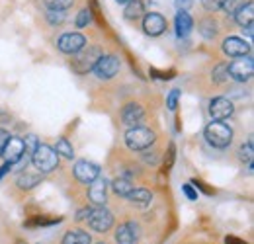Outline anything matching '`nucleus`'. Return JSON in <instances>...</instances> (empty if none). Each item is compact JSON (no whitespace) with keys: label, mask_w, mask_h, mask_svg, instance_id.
<instances>
[{"label":"nucleus","mask_w":254,"mask_h":244,"mask_svg":"<svg viewBox=\"0 0 254 244\" xmlns=\"http://www.w3.org/2000/svg\"><path fill=\"white\" fill-rule=\"evenodd\" d=\"M24 154H26L24 141H22V139H16V137H10L8 143H6V147H4V153H2V156L6 158V162L14 164V162H18Z\"/></svg>","instance_id":"12"},{"label":"nucleus","mask_w":254,"mask_h":244,"mask_svg":"<svg viewBox=\"0 0 254 244\" xmlns=\"http://www.w3.org/2000/svg\"><path fill=\"white\" fill-rule=\"evenodd\" d=\"M74 178L82 183L94 182L96 178H100V166L90 160H80L74 166Z\"/></svg>","instance_id":"10"},{"label":"nucleus","mask_w":254,"mask_h":244,"mask_svg":"<svg viewBox=\"0 0 254 244\" xmlns=\"http://www.w3.org/2000/svg\"><path fill=\"white\" fill-rule=\"evenodd\" d=\"M10 170H12V164H10V162H6V164L0 168V178H4V176H6V172H10Z\"/></svg>","instance_id":"42"},{"label":"nucleus","mask_w":254,"mask_h":244,"mask_svg":"<svg viewBox=\"0 0 254 244\" xmlns=\"http://www.w3.org/2000/svg\"><path fill=\"white\" fill-rule=\"evenodd\" d=\"M191 0H176V8L178 10H184V12H188V8H191Z\"/></svg>","instance_id":"38"},{"label":"nucleus","mask_w":254,"mask_h":244,"mask_svg":"<svg viewBox=\"0 0 254 244\" xmlns=\"http://www.w3.org/2000/svg\"><path fill=\"white\" fill-rule=\"evenodd\" d=\"M253 141H249V143H247V147H245V145H243V149H241V158H243V160H247V162H249V164H253Z\"/></svg>","instance_id":"31"},{"label":"nucleus","mask_w":254,"mask_h":244,"mask_svg":"<svg viewBox=\"0 0 254 244\" xmlns=\"http://www.w3.org/2000/svg\"><path fill=\"white\" fill-rule=\"evenodd\" d=\"M88 199L94 205H104L108 199V182L104 178H96L94 182H90V189H88Z\"/></svg>","instance_id":"13"},{"label":"nucleus","mask_w":254,"mask_h":244,"mask_svg":"<svg viewBox=\"0 0 254 244\" xmlns=\"http://www.w3.org/2000/svg\"><path fill=\"white\" fill-rule=\"evenodd\" d=\"M145 160H147V162H151V164H153V162H157V154H145Z\"/></svg>","instance_id":"43"},{"label":"nucleus","mask_w":254,"mask_h":244,"mask_svg":"<svg viewBox=\"0 0 254 244\" xmlns=\"http://www.w3.org/2000/svg\"><path fill=\"white\" fill-rule=\"evenodd\" d=\"M225 244H247V243H245V241H241V239H237V237H233V235H231V237H227V239H225Z\"/></svg>","instance_id":"41"},{"label":"nucleus","mask_w":254,"mask_h":244,"mask_svg":"<svg viewBox=\"0 0 254 244\" xmlns=\"http://www.w3.org/2000/svg\"><path fill=\"white\" fill-rule=\"evenodd\" d=\"M143 14H145V2L143 0H127L126 10H124V16L127 20H137Z\"/></svg>","instance_id":"19"},{"label":"nucleus","mask_w":254,"mask_h":244,"mask_svg":"<svg viewBox=\"0 0 254 244\" xmlns=\"http://www.w3.org/2000/svg\"><path fill=\"white\" fill-rule=\"evenodd\" d=\"M137 229L133 223H126V225H120L116 229V243L118 244H135L137 241Z\"/></svg>","instance_id":"16"},{"label":"nucleus","mask_w":254,"mask_h":244,"mask_svg":"<svg viewBox=\"0 0 254 244\" xmlns=\"http://www.w3.org/2000/svg\"><path fill=\"white\" fill-rule=\"evenodd\" d=\"M92 239L86 231H68L63 237V244H90Z\"/></svg>","instance_id":"21"},{"label":"nucleus","mask_w":254,"mask_h":244,"mask_svg":"<svg viewBox=\"0 0 254 244\" xmlns=\"http://www.w3.org/2000/svg\"><path fill=\"white\" fill-rule=\"evenodd\" d=\"M223 51H225V55L237 59V57L249 55V53H251V45H249L247 41L239 39V37H227V39L223 41Z\"/></svg>","instance_id":"11"},{"label":"nucleus","mask_w":254,"mask_h":244,"mask_svg":"<svg viewBox=\"0 0 254 244\" xmlns=\"http://www.w3.org/2000/svg\"><path fill=\"white\" fill-rule=\"evenodd\" d=\"M145 120V112L139 104H127L126 108L122 110V122L129 125V127H137L141 125V122Z\"/></svg>","instance_id":"15"},{"label":"nucleus","mask_w":254,"mask_h":244,"mask_svg":"<svg viewBox=\"0 0 254 244\" xmlns=\"http://www.w3.org/2000/svg\"><path fill=\"white\" fill-rule=\"evenodd\" d=\"M174 28H176V33L178 37H186L188 33L193 28V22H191V16L184 10H178L176 18H174Z\"/></svg>","instance_id":"17"},{"label":"nucleus","mask_w":254,"mask_h":244,"mask_svg":"<svg viewBox=\"0 0 254 244\" xmlns=\"http://www.w3.org/2000/svg\"><path fill=\"white\" fill-rule=\"evenodd\" d=\"M88 215H90V209L84 207V209H80V211L76 213V219H78V221H84V219H88Z\"/></svg>","instance_id":"40"},{"label":"nucleus","mask_w":254,"mask_h":244,"mask_svg":"<svg viewBox=\"0 0 254 244\" xmlns=\"http://www.w3.org/2000/svg\"><path fill=\"white\" fill-rule=\"evenodd\" d=\"M32 164L41 174L53 172L59 166V154L49 145H37V149L32 153Z\"/></svg>","instance_id":"3"},{"label":"nucleus","mask_w":254,"mask_h":244,"mask_svg":"<svg viewBox=\"0 0 254 244\" xmlns=\"http://www.w3.org/2000/svg\"><path fill=\"white\" fill-rule=\"evenodd\" d=\"M98 244H104V243H98Z\"/></svg>","instance_id":"45"},{"label":"nucleus","mask_w":254,"mask_h":244,"mask_svg":"<svg viewBox=\"0 0 254 244\" xmlns=\"http://www.w3.org/2000/svg\"><path fill=\"white\" fill-rule=\"evenodd\" d=\"M174 154H176V147L170 145V147H168V162L164 164V170H168V168L172 166V162H174Z\"/></svg>","instance_id":"36"},{"label":"nucleus","mask_w":254,"mask_h":244,"mask_svg":"<svg viewBox=\"0 0 254 244\" xmlns=\"http://www.w3.org/2000/svg\"><path fill=\"white\" fill-rule=\"evenodd\" d=\"M247 2L245 0H223V10L227 12V14H231V16H235V12L239 10V8H243Z\"/></svg>","instance_id":"26"},{"label":"nucleus","mask_w":254,"mask_h":244,"mask_svg":"<svg viewBox=\"0 0 254 244\" xmlns=\"http://www.w3.org/2000/svg\"><path fill=\"white\" fill-rule=\"evenodd\" d=\"M235 20L241 28H251L254 22V2H247L243 8L235 12Z\"/></svg>","instance_id":"18"},{"label":"nucleus","mask_w":254,"mask_h":244,"mask_svg":"<svg viewBox=\"0 0 254 244\" xmlns=\"http://www.w3.org/2000/svg\"><path fill=\"white\" fill-rule=\"evenodd\" d=\"M151 74H153V76H159L160 80H170V76H174V72H160L157 68H153Z\"/></svg>","instance_id":"37"},{"label":"nucleus","mask_w":254,"mask_h":244,"mask_svg":"<svg viewBox=\"0 0 254 244\" xmlns=\"http://www.w3.org/2000/svg\"><path fill=\"white\" fill-rule=\"evenodd\" d=\"M64 20V14L61 10H49V14H47V22L49 24H53V26H61Z\"/></svg>","instance_id":"29"},{"label":"nucleus","mask_w":254,"mask_h":244,"mask_svg":"<svg viewBox=\"0 0 254 244\" xmlns=\"http://www.w3.org/2000/svg\"><path fill=\"white\" fill-rule=\"evenodd\" d=\"M74 4V0H45V6L49 8V10H66V8H70Z\"/></svg>","instance_id":"27"},{"label":"nucleus","mask_w":254,"mask_h":244,"mask_svg":"<svg viewBox=\"0 0 254 244\" xmlns=\"http://www.w3.org/2000/svg\"><path fill=\"white\" fill-rule=\"evenodd\" d=\"M8 139H10V133L4 131V129H0V156H2V153H4V147H6Z\"/></svg>","instance_id":"35"},{"label":"nucleus","mask_w":254,"mask_h":244,"mask_svg":"<svg viewBox=\"0 0 254 244\" xmlns=\"http://www.w3.org/2000/svg\"><path fill=\"white\" fill-rule=\"evenodd\" d=\"M203 135H205V141L215 149H225L233 141V129L231 125L225 123V120H213L205 127Z\"/></svg>","instance_id":"1"},{"label":"nucleus","mask_w":254,"mask_h":244,"mask_svg":"<svg viewBox=\"0 0 254 244\" xmlns=\"http://www.w3.org/2000/svg\"><path fill=\"white\" fill-rule=\"evenodd\" d=\"M55 153L59 154V156L68 158V160L74 158V151H72V147H70V143H68L66 139H59V141H57V145H55Z\"/></svg>","instance_id":"24"},{"label":"nucleus","mask_w":254,"mask_h":244,"mask_svg":"<svg viewBox=\"0 0 254 244\" xmlns=\"http://www.w3.org/2000/svg\"><path fill=\"white\" fill-rule=\"evenodd\" d=\"M120 66H122V62H120V59H118L116 55H102L92 70H94V74L98 78L108 80V78H112V76L118 74Z\"/></svg>","instance_id":"6"},{"label":"nucleus","mask_w":254,"mask_h":244,"mask_svg":"<svg viewBox=\"0 0 254 244\" xmlns=\"http://www.w3.org/2000/svg\"><path fill=\"white\" fill-rule=\"evenodd\" d=\"M227 72H229V76L235 78L237 82H247V80H251V76H253V72H254L253 57H249V55L237 57V61L227 64Z\"/></svg>","instance_id":"5"},{"label":"nucleus","mask_w":254,"mask_h":244,"mask_svg":"<svg viewBox=\"0 0 254 244\" xmlns=\"http://www.w3.org/2000/svg\"><path fill=\"white\" fill-rule=\"evenodd\" d=\"M131 201H135V203H141V205H147L151 199H153V195H151V191L149 189H143V187H133L131 191H129V195H127Z\"/></svg>","instance_id":"22"},{"label":"nucleus","mask_w":254,"mask_h":244,"mask_svg":"<svg viewBox=\"0 0 254 244\" xmlns=\"http://www.w3.org/2000/svg\"><path fill=\"white\" fill-rule=\"evenodd\" d=\"M41 174H32V172H22L20 176H18V180H16V183H18V187H22V189H33L37 183H41Z\"/></svg>","instance_id":"20"},{"label":"nucleus","mask_w":254,"mask_h":244,"mask_svg":"<svg viewBox=\"0 0 254 244\" xmlns=\"http://www.w3.org/2000/svg\"><path fill=\"white\" fill-rule=\"evenodd\" d=\"M233 114V102L227 98H215L209 104V116L213 120H227Z\"/></svg>","instance_id":"14"},{"label":"nucleus","mask_w":254,"mask_h":244,"mask_svg":"<svg viewBox=\"0 0 254 244\" xmlns=\"http://www.w3.org/2000/svg\"><path fill=\"white\" fill-rule=\"evenodd\" d=\"M213 78H215V82H219V84L229 78V72H227V64H225V62L217 64V66L213 68Z\"/></svg>","instance_id":"28"},{"label":"nucleus","mask_w":254,"mask_h":244,"mask_svg":"<svg viewBox=\"0 0 254 244\" xmlns=\"http://www.w3.org/2000/svg\"><path fill=\"white\" fill-rule=\"evenodd\" d=\"M143 30L147 35L151 37H159L166 31V20L162 18V14L159 12H149V14H143Z\"/></svg>","instance_id":"9"},{"label":"nucleus","mask_w":254,"mask_h":244,"mask_svg":"<svg viewBox=\"0 0 254 244\" xmlns=\"http://www.w3.org/2000/svg\"><path fill=\"white\" fill-rule=\"evenodd\" d=\"M199 31H201V35H203L205 39H211V37H215V33H217L215 22H213V20H203V22L199 24Z\"/></svg>","instance_id":"25"},{"label":"nucleus","mask_w":254,"mask_h":244,"mask_svg":"<svg viewBox=\"0 0 254 244\" xmlns=\"http://www.w3.org/2000/svg\"><path fill=\"white\" fill-rule=\"evenodd\" d=\"M104 55V51L98 47V45H90V47H82L76 55H74V59H72V70L76 72V74H88L92 68L96 66V62L98 59Z\"/></svg>","instance_id":"2"},{"label":"nucleus","mask_w":254,"mask_h":244,"mask_svg":"<svg viewBox=\"0 0 254 244\" xmlns=\"http://www.w3.org/2000/svg\"><path fill=\"white\" fill-rule=\"evenodd\" d=\"M112 189H114L118 195L127 197V195H129V191L133 189V183H131L129 178H116V180L112 182Z\"/></svg>","instance_id":"23"},{"label":"nucleus","mask_w":254,"mask_h":244,"mask_svg":"<svg viewBox=\"0 0 254 244\" xmlns=\"http://www.w3.org/2000/svg\"><path fill=\"white\" fill-rule=\"evenodd\" d=\"M155 131L149 127H129L126 133V145L131 151H145L155 143Z\"/></svg>","instance_id":"4"},{"label":"nucleus","mask_w":254,"mask_h":244,"mask_svg":"<svg viewBox=\"0 0 254 244\" xmlns=\"http://www.w3.org/2000/svg\"><path fill=\"white\" fill-rule=\"evenodd\" d=\"M37 145H39V143H37V137H35V135H28V137H26V141H24L26 153H30V154L37 149Z\"/></svg>","instance_id":"34"},{"label":"nucleus","mask_w":254,"mask_h":244,"mask_svg":"<svg viewBox=\"0 0 254 244\" xmlns=\"http://www.w3.org/2000/svg\"><path fill=\"white\" fill-rule=\"evenodd\" d=\"M184 193L188 195V199H197V193H195V191L191 189L190 183H186V185H184Z\"/></svg>","instance_id":"39"},{"label":"nucleus","mask_w":254,"mask_h":244,"mask_svg":"<svg viewBox=\"0 0 254 244\" xmlns=\"http://www.w3.org/2000/svg\"><path fill=\"white\" fill-rule=\"evenodd\" d=\"M178 98H180V90H178V88H174V90L168 94V102H166V104H168V110H172V112H174V110L178 108Z\"/></svg>","instance_id":"32"},{"label":"nucleus","mask_w":254,"mask_h":244,"mask_svg":"<svg viewBox=\"0 0 254 244\" xmlns=\"http://www.w3.org/2000/svg\"><path fill=\"white\" fill-rule=\"evenodd\" d=\"M86 221H88L90 229H94L98 233H106V231H110L112 225H114V215L100 205V207H96V209H90V215H88Z\"/></svg>","instance_id":"7"},{"label":"nucleus","mask_w":254,"mask_h":244,"mask_svg":"<svg viewBox=\"0 0 254 244\" xmlns=\"http://www.w3.org/2000/svg\"><path fill=\"white\" fill-rule=\"evenodd\" d=\"M116 2H118V4H126L127 0H116Z\"/></svg>","instance_id":"44"},{"label":"nucleus","mask_w":254,"mask_h":244,"mask_svg":"<svg viewBox=\"0 0 254 244\" xmlns=\"http://www.w3.org/2000/svg\"><path fill=\"white\" fill-rule=\"evenodd\" d=\"M201 6L207 10V12H215L223 6V0H201Z\"/></svg>","instance_id":"33"},{"label":"nucleus","mask_w":254,"mask_h":244,"mask_svg":"<svg viewBox=\"0 0 254 244\" xmlns=\"http://www.w3.org/2000/svg\"><path fill=\"white\" fill-rule=\"evenodd\" d=\"M84 45H86L84 35L74 33V31H72V33H63V35L59 37V41H57L59 51L64 53V55H76Z\"/></svg>","instance_id":"8"},{"label":"nucleus","mask_w":254,"mask_h":244,"mask_svg":"<svg viewBox=\"0 0 254 244\" xmlns=\"http://www.w3.org/2000/svg\"><path fill=\"white\" fill-rule=\"evenodd\" d=\"M90 20H92L90 10H80L78 16H76V26H78V28H84V26L90 24Z\"/></svg>","instance_id":"30"}]
</instances>
